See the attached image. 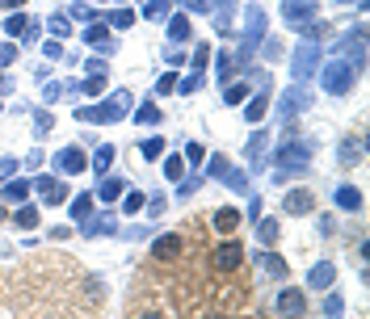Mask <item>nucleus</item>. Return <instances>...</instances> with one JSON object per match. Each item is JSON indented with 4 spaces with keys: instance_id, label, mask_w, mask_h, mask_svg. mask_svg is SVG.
<instances>
[{
    "instance_id": "f257e3e1",
    "label": "nucleus",
    "mask_w": 370,
    "mask_h": 319,
    "mask_svg": "<svg viewBox=\"0 0 370 319\" xmlns=\"http://www.w3.org/2000/svg\"><path fill=\"white\" fill-rule=\"evenodd\" d=\"M127 105H131V97H127V92H114L105 105H89V109H80L76 118H85V122H118Z\"/></svg>"
},
{
    "instance_id": "f03ea898",
    "label": "nucleus",
    "mask_w": 370,
    "mask_h": 319,
    "mask_svg": "<svg viewBox=\"0 0 370 319\" xmlns=\"http://www.w3.org/2000/svg\"><path fill=\"white\" fill-rule=\"evenodd\" d=\"M211 265H215L219 274H236V269L244 265V248H240L236 239H223V244L211 252Z\"/></svg>"
},
{
    "instance_id": "7ed1b4c3",
    "label": "nucleus",
    "mask_w": 370,
    "mask_h": 319,
    "mask_svg": "<svg viewBox=\"0 0 370 319\" xmlns=\"http://www.w3.org/2000/svg\"><path fill=\"white\" fill-rule=\"evenodd\" d=\"M324 89L332 92V97L349 92L354 89V67H349V63H328V67H324Z\"/></svg>"
},
{
    "instance_id": "20e7f679",
    "label": "nucleus",
    "mask_w": 370,
    "mask_h": 319,
    "mask_svg": "<svg viewBox=\"0 0 370 319\" xmlns=\"http://www.w3.org/2000/svg\"><path fill=\"white\" fill-rule=\"evenodd\" d=\"M282 210H286V215H299V219L316 215V198H312V189H295V193H286Z\"/></svg>"
},
{
    "instance_id": "39448f33",
    "label": "nucleus",
    "mask_w": 370,
    "mask_h": 319,
    "mask_svg": "<svg viewBox=\"0 0 370 319\" xmlns=\"http://www.w3.org/2000/svg\"><path fill=\"white\" fill-rule=\"evenodd\" d=\"M282 13H286V21H290V26H303V21H312L320 9H316L312 0H286V4H282Z\"/></svg>"
},
{
    "instance_id": "423d86ee",
    "label": "nucleus",
    "mask_w": 370,
    "mask_h": 319,
    "mask_svg": "<svg viewBox=\"0 0 370 319\" xmlns=\"http://www.w3.org/2000/svg\"><path fill=\"white\" fill-rule=\"evenodd\" d=\"M274 307L282 315H303V311H307V294H303V290H282Z\"/></svg>"
},
{
    "instance_id": "0eeeda50",
    "label": "nucleus",
    "mask_w": 370,
    "mask_h": 319,
    "mask_svg": "<svg viewBox=\"0 0 370 319\" xmlns=\"http://www.w3.org/2000/svg\"><path fill=\"white\" fill-rule=\"evenodd\" d=\"M181 248H185V239L173 231V235H160V239H156L152 256H156V261H177V256H181Z\"/></svg>"
},
{
    "instance_id": "6e6552de",
    "label": "nucleus",
    "mask_w": 370,
    "mask_h": 319,
    "mask_svg": "<svg viewBox=\"0 0 370 319\" xmlns=\"http://www.w3.org/2000/svg\"><path fill=\"white\" fill-rule=\"evenodd\" d=\"M307 160H312V147H307V143H290V147L278 151V164H282V168H286V164H307Z\"/></svg>"
},
{
    "instance_id": "1a4fd4ad",
    "label": "nucleus",
    "mask_w": 370,
    "mask_h": 319,
    "mask_svg": "<svg viewBox=\"0 0 370 319\" xmlns=\"http://www.w3.org/2000/svg\"><path fill=\"white\" fill-rule=\"evenodd\" d=\"M337 206L349 210V215H358V210H362V193H358L354 185H341V189H337Z\"/></svg>"
},
{
    "instance_id": "9d476101",
    "label": "nucleus",
    "mask_w": 370,
    "mask_h": 319,
    "mask_svg": "<svg viewBox=\"0 0 370 319\" xmlns=\"http://www.w3.org/2000/svg\"><path fill=\"white\" fill-rule=\"evenodd\" d=\"M85 164H89V160H85V151H80V147H68V151H59V168H63V173H80Z\"/></svg>"
},
{
    "instance_id": "9b49d317",
    "label": "nucleus",
    "mask_w": 370,
    "mask_h": 319,
    "mask_svg": "<svg viewBox=\"0 0 370 319\" xmlns=\"http://www.w3.org/2000/svg\"><path fill=\"white\" fill-rule=\"evenodd\" d=\"M303 105H312V92L295 89L286 101H282V118H295V109H303Z\"/></svg>"
},
{
    "instance_id": "f8f14e48",
    "label": "nucleus",
    "mask_w": 370,
    "mask_h": 319,
    "mask_svg": "<svg viewBox=\"0 0 370 319\" xmlns=\"http://www.w3.org/2000/svg\"><path fill=\"white\" fill-rule=\"evenodd\" d=\"M236 227H240V210H236V206L215 210V231H236Z\"/></svg>"
},
{
    "instance_id": "ddd939ff",
    "label": "nucleus",
    "mask_w": 370,
    "mask_h": 319,
    "mask_svg": "<svg viewBox=\"0 0 370 319\" xmlns=\"http://www.w3.org/2000/svg\"><path fill=\"white\" fill-rule=\"evenodd\" d=\"M332 277H337V269H332L328 261H320V265L312 269V277H307V281H312L316 290H328V286H332Z\"/></svg>"
},
{
    "instance_id": "4468645a",
    "label": "nucleus",
    "mask_w": 370,
    "mask_h": 319,
    "mask_svg": "<svg viewBox=\"0 0 370 319\" xmlns=\"http://www.w3.org/2000/svg\"><path fill=\"white\" fill-rule=\"evenodd\" d=\"M85 38H89V43L97 46V50H105V55L114 50V38H110V30H105V26H92V30L85 34Z\"/></svg>"
},
{
    "instance_id": "2eb2a0df",
    "label": "nucleus",
    "mask_w": 370,
    "mask_h": 319,
    "mask_svg": "<svg viewBox=\"0 0 370 319\" xmlns=\"http://www.w3.org/2000/svg\"><path fill=\"white\" fill-rule=\"evenodd\" d=\"M312 67H316V46H303L299 59H295V76H307Z\"/></svg>"
},
{
    "instance_id": "dca6fc26",
    "label": "nucleus",
    "mask_w": 370,
    "mask_h": 319,
    "mask_svg": "<svg viewBox=\"0 0 370 319\" xmlns=\"http://www.w3.org/2000/svg\"><path fill=\"white\" fill-rule=\"evenodd\" d=\"M110 164H114V147L105 143V147H97V156H92V168H97V173H105Z\"/></svg>"
},
{
    "instance_id": "f3484780",
    "label": "nucleus",
    "mask_w": 370,
    "mask_h": 319,
    "mask_svg": "<svg viewBox=\"0 0 370 319\" xmlns=\"http://www.w3.org/2000/svg\"><path fill=\"white\" fill-rule=\"evenodd\" d=\"M169 38H173V43H185V38H189V21H185V17H173V21H169Z\"/></svg>"
},
{
    "instance_id": "a211bd4d",
    "label": "nucleus",
    "mask_w": 370,
    "mask_h": 319,
    "mask_svg": "<svg viewBox=\"0 0 370 319\" xmlns=\"http://www.w3.org/2000/svg\"><path fill=\"white\" fill-rule=\"evenodd\" d=\"M181 173H185V160L181 156H169V160H164V177H169V181H181Z\"/></svg>"
},
{
    "instance_id": "6ab92c4d",
    "label": "nucleus",
    "mask_w": 370,
    "mask_h": 319,
    "mask_svg": "<svg viewBox=\"0 0 370 319\" xmlns=\"http://www.w3.org/2000/svg\"><path fill=\"white\" fill-rule=\"evenodd\" d=\"M97 193H101V198H105V202H114V198H118V193H122V181H118V177H105V181H101V189H97Z\"/></svg>"
},
{
    "instance_id": "aec40b11",
    "label": "nucleus",
    "mask_w": 370,
    "mask_h": 319,
    "mask_svg": "<svg viewBox=\"0 0 370 319\" xmlns=\"http://www.w3.org/2000/svg\"><path fill=\"white\" fill-rule=\"evenodd\" d=\"M265 109H270V97H257V101L248 105V114H244V118H248V122H261V118H265Z\"/></svg>"
},
{
    "instance_id": "412c9836",
    "label": "nucleus",
    "mask_w": 370,
    "mask_h": 319,
    "mask_svg": "<svg viewBox=\"0 0 370 319\" xmlns=\"http://www.w3.org/2000/svg\"><path fill=\"white\" fill-rule=\"evenodd\" d=\"M139 151H143V160H160V151H164V139H147V143H139Z\"/></svg>"
},
{
    "instance_id": "4be33fe9",
    "label": "nucleus",
    "mask_w": 370,
    "mask_h": 319,
    "mask_svg": "<svg viewBox=\"0 0 370 319\" xmlns=\"http://www.w3.org/2000/svg\"><path fill=\"white\" fill-rule=\"evenodd\" d=\"M13 219H17V227H38V210H34V206H21Z\"/></svg>"
},
{
    "instance_id": "5701e85b",
    "label": "nucleus",
    "mask_w": 370,
    "mask_h": 319,
    "mask_svg": "<svg viewBox=\"0 0 370 319\" xmlns=\"http://www.w3.org/2000/svg\"><path fill=\"white\" fill-rule=\"evenodd\" d=\"M139 122H147V126H156V122H160V109H156V105H152V101H147V105H139V114H135Z\"/></svg>"
},
{
    "instance_id": "b1692460",
    "label": "nucleus",
    "mask_w": 370,
    "mask_h": 319,
    "mask_svg": "<svg viewBox=\"0 0 370 319\" xmlns=\"http://www.w3.org/2000/svg\"><path fill=\"white\" fill-rule=\"evenodd\" d=\"M261 151H265V135H253V143H248V160L257 164V160H261Z\"/></svg>"
},
{
    "instance_id": "393cba45",
    "label": "nucleus",
    "mask_w": 370,
    "mask_h": 319,
    "mask_svg": "<svg viewBox=\"0 0 370 319\" xmlns=\"http://www.w3.org/2000/svg\"><path fill=\"white\" fill-rule=\"evenodd\" d=\"M169 9H173V0H156V4L147 9V17H152V21H160V17H164Z\"/></svg>"
},
{
    "instance_id": "a878e982",
    "label": "nucleus",
    "mask_w": 370,
    "mask_h": 319,
    "mask_svg": "<svg viewBox=\"0 0 370 319\" xmlns=\"http://www.w3.org/2000/svg\"><path fill=\"white\" fill-rule=\"evenodd\" d=\"M131 21H135V13H131V9H118V13H114V30H127Z\"/></svg>"
},
{
    "instance_id": "bb28decb",
    "label": "nucleus",
    "mask_w": 370,
    "mask_h": 319,
    "mask_svg": "<svg viewBox=\"0 0 370 319\" xmlns=\"http://www.w3.org/2000/svg\"><path fill=\"white\" fill-rule=\"evenodd\" d=\"M46 189V202H63L68 198V185H43Z\"/></svg>"
},
{
    "instance_id": "cd10ccee",
    "label": "nucleus",
    "mask_w": 370,
    "mask_h": 319,
    "mask_svg": "<svg viewBox=\"0 0 370 319\" xmlns=\"http://www.w3.org/2000/svg\"><path fill=\"white\" fill-rule=\"evenodd\" d=\"M274 239H278V223L265 219V223H261V244H274Z\"/></svg>"
},
{
    "instance_id": "c85d7f7f",
    "label": "nucleus",
    "mask_w": 370,
    "mask_h": 319,
    "mask_svg": "<svg viewBox=\"0 0 370 319\" xmlns=\"http://www.w3.org/2000/svg\"><path fill=\"white\" fill-rule=\"evenodd\" d=\"M223 97L236 105V101H244V97H248V85H228V92H223Z\"/></svg>"
},
{
    "instance_id": "c756f323",
    "label": "nucleus",
    "mask_w": 370,
    "mask_h": 319,
    "mask_svg": "<svg viewBox=\"0 0 370 319\" xmlns=\"http://www.w3.org/2000/svg\"><path fill=\"white\" fill-rule=\"evenodd\" d=\"M26 189H30V185H26V181H13V185H9V189H4V198H13V202H21V198H26Z\"/></svg>"
},
{
    "instance_id": "7c9ffc66",
    "label": "nucleus",
    "mask_w": 370,
    "mask_h": 319,
    "mask_svg": "<svg viewBox=\"0 0 370 319\" xmlns=\"http://www.w3.org/2000/svg\"><path fill=\"white\" fill-rule=\"evenodd\" d=\"M265 269H270V274H278V277H286V265H282V256H274V252L265 256Z\"/></svg>"
},
{
    "instance_id": "2f4dec72",
    "label": "nucleus",
    "mask_w": 370,
    "mask_h": 319,
    "mask_svg": "<svg viewBox=\"0 0 370 319\" xmlns=\"http://www.w3.org/2000/svg\"><path fill=\"white\" fill-rule=\"evenodd\" d=\"M223 177H228V185H231V189H248V177H244V173H231V168H228Z\"/></svg>"
},
{
    "instance_id": "473e14b6",
    "label": "nucleus",
    "mask_w": 370,
    "mask_h": 319,
    "mask_svg": "<svg viewBox=\"0 0 370 319\" xmlns=\"http://www.w3.org/2000/svg\"><path fill=\"white\" fill-rule=\"evenodd\" d=\"M206 59H211V46H198V50H194V67L202 72V67H206Z\"/></svg>"
},
{
    "instance_id": "72a5a7b5",
    "label": "nucleus",
    "mask_w": 370,
    "mask_h": 319,
    "mask_svg": "<svg viewBox=\"0 0 370 319\" xmlns=\"http://www.w3.org/2000/svg\"><path fill=\"white\" fill-rule=\"evenodd\" d=\"M185 160L198 164V160H202V143H185Z\"/></svg>"
},
{
    "instance_id": "f704fd0d",
    "label": "nucleus",
    "mask_w": 370,
    "mask_h": 319,
    "mask_svg": "<svg viewBox=\"0 0 370 319\" xmlns=\"http://www.w3.org/2000/svg\"><path fill=\"white\" fill-rule=\"evenodd\" d=\"M324 311H328V315H341V311H345V303H341L337 294H328V303H324Z\"/></svg>"
},
{
    "instance_id": "c9c22d12",
    "label": "nucleus",
    "mask_w": 370,
    "mask_h": 319,
    "mask_svg": "<svg viewBox=\"0 0 370 319\" xmlns=\"http://www.w3.org/2000/svg\"><path fill=\"white\" fill-rule=\"evenodd\" d=\"M265 59H282V43L278 38H265Z\"/></svg>"
},
{
    "instance_id": "e433bc0d",
    "label": "nucleus",
    "mask_w": 370,
    "mask_h": 319,
    "mask_svg": "<svg viewBox=\"0 0 370 319\" xmlns=\"http://www.w3.org/2000/svg\"><path fill=\"white\" fill-rule=\"evenodd\" d=\"M72 210H76V219H85V215L92 210V198H76V206H72Z\"/></svg>"
},
{
    "instance_id": "4c0bfd02",
    "label": "nucleus",
    "mask_w": 370,
    "mask_h": 319,
    "mask_svg": "<svg viewBox=\"0 0 370 319\" xmlns=\"http://www.w3.org/2000/svg\"><path fill=\"white\" fill-rule=\"evenodd\" d=\"M177 89V76H173V72H169V76H160V85H156V92H173Z\"/></svg>"
},
{
    "instance_id": "58836bf2",
    "label": "nucleus",
    "mask_w": 370,
    "mask_h": 319,
    "mask_svg": "<svg viewBox=\"0 0 370 319\" xmlns=\"http://www.w3.org/2000/svg\"><path fill=\"white\" fill-rule=\"evenodd\" d=\"M139 206H143V193H131L127 198V215H139Z\"/></svg>"
},
{
    "instance_id": "ea45409f",
    "label": "nucleus",
    "mask_w": 370,
    "mask_h": 319,
    "mask_svg": "<svg viewBox=\"0 0 370 319\" xmlns=\"http://www.w3.org/2000/svg\"><path fill=\"white\" fill-rule=\"evenodd\" d=\"M198 85H202V72H194L189 80H181V92H194V89H198Z\"/></svg>"
},
{
    "instance_id": "a19ab883",
    "label": "nucleus",
    "mask_w": 370,
    "mask_h": 319,
    "mask_svg": "<svg viewBox=\"0 0 370 319\" xmlns=\"http://www.w3.org/2000/svg\"><path fill=\"white\" fill-rule=\"evenodd\" d=\"M4 30H9V34H21V30H26V17H21V13H17V17H13V21H9V26H4Z\"/></svg>"
},
{
    "instance_id": "79ce46f5",
    "label": "nucleus",
    "mask_w": 370,
    "mask_h": 319,
    "mask_svg": "<svg viewBox=\"0 0 370 319\" xmlns=\"http://www.w3.org/2000/svg\"><path fill=\"white\" fill-rule=\"evenodd\" d=\"M85 89H89L92 97H97V92L105 89V80H101V76H89V80H85Z\"/></svg>"
},
{
    "instance_id": "37998d69",
    "label": "nucleus",
    "mask_w": 370,
    "mask_h": 319,
    "mask_svg": "<svg viewBox=\"0 0 370 319\" xmlns=\"http://www.w3.org/2000/svg\"><path fill=\"white\" fill-rule=\"evenodd\" d=\"M13 59H17V50H13V46H4V50H0V67H9Z\"/></svg>"
},
{
    "instance_id": "c03bdc74",
    "label": "nucleus",
    "mask_w": 370,
    "mask_h": 319,
    "mask_svg": "<svg viewBox=\"0 0 370 319\" xmlns=\"http://www.w3.org/2000/svg\"><path fill=\"white\" fill-rule=\"evenodd\" d=\"M26 0H0V9H21Z\"/></svg>"
},
{
    "instance_id": "a18cd8bd",
    "label": "nucleus",
    "mask_w": 370,
    "mask_h": 319,
    "mask_svg": "<svg viewBox=\"0 0 370 319\" xmlns=\"http://www.w3.org/2000/svg\"><path fill=\"white\" fill-rule=\"evenodd\" d=\"M0 89H9V80H0Z\"/></svg>"
},
{
    "instance_id": "49530a36",
    "label": "nucleus",
    "mask_w": 370,
    "mask_h": 319,
    "mask_svg": "<svg viewBox=\"0 0 370 319\" xmlns=\"http://www.w3.org/2000/svg\"><path fill=\"white\" fill-rule=\"evenodd\" d=\"M0 215H4V210H0Z\"/></svg>"
}]
</instances>
